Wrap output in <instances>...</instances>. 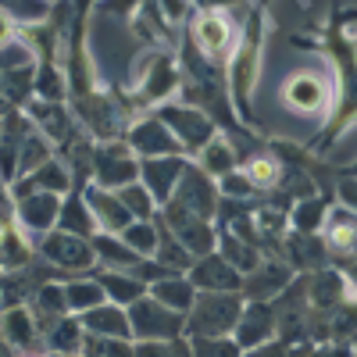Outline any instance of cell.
<instances>
[{"instance_id":"1","label":"cell","mask_w":357,"mask_h":357,"mask_svg":"<svg viewBox=\"0 0 357 357\" xmlns=\"http://www.w3.org/2000/svg\"><path fill=\"white\" fill-rule=\"evenodd\" d=\"M261 40H264V11H250L243 36L236 40V50L229 57V82H232V100L236 111L243 114V122L254 126V107H250V93H254V82H257V61H261Z\"/></svg>"},{"instance_id":"2","label":"cell","mask_w":357,"mask_h":357,"mask_svg":"<svg viewBox=\"0 0 357 357\" xmlns=\"http://www.w3.org/2000/svg\"><path fill=\"white\" fill-rule=\"evenodd\" d=\"M175 89H178V65L168 50L154 47V50L136 57L132 79H129V89H126L132 107H154V104L168 100Z\"/></svg>"},{"instance_id":"3","label":"cell","mask_w":357,"mask_h":357,"mask_svg":"<svg viewBox=\"0 0 357 357\" xmlns=\"http://www.w3.org/2000/svg\"><path fill=\"white\" fill-rule=\"evenodd\" d=\"M243 304V293H197L193 307L186 311V336H232Z\"/></svg>"},{"instance_id":"4","label":"cell","mask_w":357,"mask_h":357,"mask_svg":"<svg viewBox=\"0 0 357 357\" xmlns=\"http://www.w3.org/2000/svg\"><path fill=\"white\" fill-rule=\"evenodd\" d=\"M236 36L232 33V25H229V18H225V11L222 8H197L193 11V18H190V47L204 57V61H211V65H225L229 57H232V50H236Z\"/></svg>"},{"instance_id":"5","label":"cell","mask_w":357,"mask_h":357,"mask_svg":"<svg viewBox=\"0 0 357 357\" xmlns=\"http://www.w3.org/2000/svg\"><path fill=\"white\" fill-rule=\"evenodd\" d=\"M36 257H43L47 264H54L57 272H68V275H89L97 268V254L93 243L82 240V236L61 232V229H50L36 240Z\"/></svg>"},{"instance_id":"6","label":"cell","mask_w":357,"mask_h":357,"mask_svg":"<svg viewBox=\"0 0 357 357\" xmlns=\"http://www.w3.org/2000/svg\"><path fill=\"white\" fill-rule=\"evenodd\" d=\"M154 114L168 126V132L178 139V146H183L186 154H197L207 139L218 136V122L193 104H161Z\"/></svg>"},{"instance_id":"7","label":"cell","mask_w":357,"mask_h":357,"mask_svg":"<svg viewBox=\"0 0 357 357\" xmlns=\"http://www.w3.org/2000/svg\"><path fill=\"white\" fill-rule=\"evenodd\" d=\"M126 311H129V325H132V340H175V336H186V314L158 304L151 293L139 296V301L129 304Z\"/></svg>"},{"instance_id":"8","label":"cell","mask_w":357,"mask_h":357,"mask_svg":"<svg viewBox=\"0 0 357 357\" xmlns=\"http://www.w3.org/2000/svg\"><path fill=\"white\" fill-rule=\"evenodd\" d=\"M168 204L183 207V211H190V215H197V218H204V222H211V218L218 215L222 193H218V186H215V178L207 175L200 165L186 161L183 178L175 183V193H172Z\"/></svg>"},{"instance_id":"9","label":"cell","mask_w":357,"mask_h":357,"mask_svg":"<svg viewBox=\"0 0 357 357\" xmlns=\"http://www.w3.org/2000/svg\"><path fill=\"white\" fill-rule=\"evenodd\" d=\"M139 178V158L126 139H107L93 146V183L104 190H122Z\"/></svg>"},{"instance_id":"10","label":"cell","mask_w":357,"mask_h":357,"mask_svg":"<svg viewBox=\"0 0 357 357\" xmlns=\"http://www.w3.org/2000/svg\"><path fill=\"white\" fill-rule=\"evenodd\" d=\"M158 218L175 232V240L183 243L193 257H204V254L218 250V229L211 222H204V218L183 211V207H175V204H161L158 207Z\"/></svg>"},{"instance_id":"11","label":"cell","mask_w":357,"mask_h":357,"mask_svg":"<svg viewBox=\"0 0 357 357\" xmlns=\"http://www.w3.org/2000/svg\"><path fill=\"white\" fill-rule=\"evenodd\" d=\"M126 143H129V151L136 154V158H168V154H186L183 146H178V139L168 132V126L161 122L158 114H151V118H136V122H129V129H126V136H122Z\"/></svg>"},{"instance_id":"12","label":"cell","mask_w":357,"mask_h":357,"mask_svg":"<svg viewBox=\"0 0 357 357\" xmlns=\"http://www.w3.org/2000/svg\"><path fill=\"white\" fill-rule=\"evenodd\" d=\"M186 279L197 286V293H240V286H243V275L218 250L193 257V264L186 268Z\"/></svg>"},{"instance_id":"13","label":"cell","mask_w":357,"mask_h":357,"mask_svg":"<svg viewBox=\"0 0 357 357\" xmlns=\"http://www.w3.org/2000/svg\"><path fill=\"white\" fill-rule=\"evenodd\" d=\"M279 336V321H275V307L272 301H247L243 304V314L232 329V340L240 350H250V347H261L268 340Z\"/></svg>"},{"instance_id":"14","label":"cell","mask_w":357,"mask_h":357,"mask_svg":"<svg viewBox=\"0 0 357 357\" xmlns=\"http://www.w3.org/2000/svg\"><path fill=\"white\" fill-rule=\"evenodd\" d=\"M333 89L325 86L314 72H296L282 82V104L296 114H314V111H325L333 104Z\"/></svg>"},{"instance_id":"15","label":"cell","mask_w":357,"mask_h":357,"mask_svg":"<svg viewBox=\"0 0 357 357\" xmlns=\"http://www.w3.org/2000/svg\"><path fill=\"white\" fill-rule=\"evenodd\" d=\"M57 211H61V197L57 193H29V197L15 200V225L25 236L33 232V247H36L40 236L57 225Z\"/></svg>"},{"instance_id":"16","label":"cell","mask_w":357,"mask_h":357,"mask_svg":"<svg viewBox=\"0 0 357 357\" xmlns=\"http://www.w3.org/2000/svg\"><path fill=\"white\" fill-rule=\"evenodd\" d=\"M186 168V154H168V158H139V183L151 190V197L161 204L172 200L175 183L183 178Z\"/></svg>"},{"instance_id":"17","label":"cell","mask_w":357,"mask_h":357,"mask_svg":"<svg viewBox=\"0 0 357 357\" xmlns=\"http://www.w3.org/2000/svg\"><path fill=\"white\" fill-rule=\"evenodd\" d=\"M289 282H293V268L282 264L279 257H268L254 268V272L243 275L240 293H243V301H275Z\"/></svg>"},{"instance_id":"18","label":"cell","mask_w":357,"mask_h":357,"mask_svg":"<svg viewBox=\"0 0 357 357\" xmlns=\"http://www.w3.org/2000/svg\"><path fill=\"white\" fill-rule=\"evenodd\" d=\"M0 340H4L8 347H15V350H22V354L43 350V333H40L33 311H29V304L0 311Z\"/></svg>"},{"instance_id":"19","label":"cell","mask_w":357,"mask_h":357,"mask_svg":"<svg viewBox=\"0 0 357 357\" xmlns=\"http://www.w3.org/2000/svg\"><path fill=\"white\" fill-rule=\"evenodd\" d=\"M82 197H86V204H89V211H93L100 232H122V229L132 222V215L126 211V204L118 200L114 190H104V186H97V183H89V186L82 190Z\"/></svg>"},{"instance_id":"20","label":"cell","mask_w":357,"mask_h":357,"mask_svg":"<svg viewBox=\"0 0 357 357\" xmlns=\"http://www.w3.org/2000/svg\"><path fill=\"white\" fill-rule=\"evenodd\" d=\"M82 321V333H93V336H114V340H132V325H129V311L118 307L111 301L97 304L79 314Z\"/></svg>"},{"instance_id":"21","label":"cell","mask_w":357,"mask_h":357,"mask_svg":"<svg viewBox=\"0 0 357 357\" xmlns=\"http://www.w3.org/2000/svg\"><path fill=\"white\" fill-rule=\"evenodd\" d=\"M54 229L82 236V240H93V236L100 232L97 229V218H93V211H89V204H86V197H82L79 186L61 197V211H57V225Z\"/></svg>"},{"instance_id":"22","label":"cell","mask_w":357,"mask_h":357,"mask_svg":"<svg viewBox=\"0 0 357 357\" xmlns=\"http://www.w3.org/2000/svg\"><path fill=\"white\" fill-rule=\"evenodd\" d=\"M89 275L100 282L104 296H107L111 304H118V307H129V304L139 301V296H146V286H143L139 279H132L129 272H122V268H104V264H97Z\"/></svg>"},{"instance_id":"23","label":"cell","mask_w":357,"mask_h":357,"mask_svg":"<svg viewBox=\"0 0 357 357\" xmlns=\"http://www.w3.org/2000/svg\"><path fill=\"white\" fill-rule=\"evenodd\" d=\"M293 268H301V272H318V268L329 264V247H325V240H318L314 232H293L286 236V250Z\"/></svg>"},{"instance_id":"24","label":"cell","mask_w":357,"mask_h":357,"mask_svg":"<svg viewBox=\"0 0 357 357\" xmlns=\"http://www.w3.org/2000/svg\"><path fill=\"white\" fill-rule=\"evenodd\" d=\"M146 293H151L158 304H165V307H172L178 314H186L193 307V301H197V286L186 279V272H172V275L151 282V286H146Z\"/></svg>"},{"instance_id":"25","label":"cell","mask_w":357,"mask_h":357,"mask_svg":"<svg viewBox=\"0 0 357 357\" xmlns=\"http://www.w3.org/2000/svg\"><path fill=\"white\" fill-rule=\"evenodd\" d=\"M197 165L211 175V178H222L236 168V154H232V139H225L222 132L211 136L200 151H197Z\"/></svg>"},{"instance_id":"26","label":"cell","mask_w":357,"mask_h":357,"mask_svg":"<svg viewBox=\"0 0 357 357\" xmlns=\"http://www.w3.org/2000/svg\"><path fill=\"white\" fill-rule=\"evenodd\" d=\"M89 243H93L97 264H104V268H122V272H126L129 264H136V261H139V254L122 240V236H114V232H97Z\"/></svg>"},{"instance_id":"27","label":"cell","mask_w":357,"mask_h":357,"mask_svg":"<svg viewBox=\"0 0 357 357\" xmlns=\"http://www.w3.org/2000/svg\"><path fill=\"white\" fill-rule=\"evenodd\" d=\"M43 350H50V354H79L82 350V321L75 314L57 318L43 333Z\"/></svg>"},{"instance_id":"28","label":"cell","mask_w":357,"mask_h":357,"mask_svg":"<svg viewBox=\"0 0 357 357\" xmlns=\"http://www.w3.org/2000/svg\"><path fill=\"white\" fill-rule=\"evenodd\" d=\"M218 250H222V257H225L240 275L254 272V268L261 264V250H257L254 243L240 240V236H232V232H222V229H218Z\"/></svg>"},{"instance_id":"29","label":"cell","mask_w":357,"mask_h":357,"mask_svg":"<svg viewBox=\"0 0 357 357\" xmlns=\"http://www.w3.org/2000/svg\"><path fill=\"white\" fill-rule=\"evenodd\" d=\"M65 296H68V311L79 318L82 311H89V307H97V304H104L107 296H104V289H100V282L93 279V275H75V279H68L65 282Z\"/></svg>"},{"instance_id":"30","label":"cell","mask_w":357,"mask_h":357,"mask_svg":"<svg viewBox=\"0 0 357 357\" xmlns=\"http://www.w3.org/2000/svg\"><path fill=\"white\" fill-rule=\"evenodd\" d=\"M329 215V200L325 197H304L296 207H289V225L293 232H318Z\"/></svg>"},{"instance_id":"31","label":"cell","mask_w":357,"mask_h":357,"mask_svg":"<svg viewBox=\"0 0 357 357\" xmlns=\"http://www.w3.org/2000/svg\"><path fill=\"white\" fill-rule=\"evenodd\" d=\"M114 193H118V200L126 204V211L132 215V222H151L158 215V200L151 197V190H146L139 178L129 183V186H122V190H114Z\"/></svg>"},{"instance_id":"32","label":"cell","mask_w":357,"mask_h":357,"mask_svg":"<svg viewBox=\"0 0 357 357\" xmlns=\"http://www.w3.org/2000/svg\"><path fill=\"white\" fill-rule=\"evenodd\" d=\"M54 158V143L33 126V132H29L22 139V154H18V175H29V172H36L43 161Z\"/></svg>"},{"instance_id":"33","label":"cell","mask_w":357,"mask_h":357,"mask_svg":"<svg viewBox=\"0 0 357 357\" xmlns=\"http://www.w3.org/2000/svg\"><path fill=\"white\" fill-rule=\"evenodd\" d=\"M132 357H193L190 336L175 340H132Z\"/></svg>"},{"instance_id":"34","label":"cell","mask_w":357,"mask_h":357,"mask_svg":"<svg viewBox=\"0 0 357 357\" xmlns=\"http://www.w3.org/2000/svg\"><path fill=\"white\" fill-rule=\"evenodd\" d=\"M247 178L254 183V190H275L279 178H282V168H279V158H268V154H254L247 158Z\"/></svg>"},{"instance_id":"35","label":"cell","mask_w":357,"mask_h":357,"mask_svg":"<svg viewBox=\"0 0 357 357\" xmlns=\"http://www.w3.org/2000/svg\"><path fill=\"white\" fill-rule=\"evenodd\" d=\"M82 357H132V340H114V336H93L82 333Z\"/></svg>"},{"instance_id":"36","label":"cell","mask_w":357,"mask_h":357,"mask_svg":"<svg viewBox=\"0 0 357 357\" xmlns=\"http://www.w3.org/2000/svg\"><path fill=\"white\" fill-rule=\"evenodd\" d=\"M118 236H122V240H126L139 257H154V250H158V225H154V218H151V222H129Z\"/></svg>"},{"instance_id":"37","label":"cell","mask_w":357,"mask_h":357,"mask_svg":"<svg viewBox=\"0 0 357 357\" xmlns=\"http://www.w3.org/2000/svg\"><path fill=\"white\" fill-rule=\"evenodd\" d=\"M190 350L193 357H240L243 354L232 336H197L190 340Z\"/></svg>"},{"instance_id":"38","label":"cell","mask_w":357,"mask_h":357,"mask_svg":"<svg viewBox=\"0 0 357 357\" xmlns=\"http://www.w3.org/2000/svg\"><path fill=\"white\" fill-rule=\"evenodd\" d=\"M218 193H225L229 200H250V197H257V190H254V183L247 178V172H229V175H222V183H218Z\"/></svg>"},{"instance_id":"39","label":"cell","mask_w":357,"mask_h":357,"mask_svg":"<svg viewBox=\"0 0 357 357\" xmlns=\"http://www.w3.org/2000/svg\"><path fill=\"white\" fill-rule=\"evenodd\" d=\"M289 350H293V347H289L286 340H279V336H275V340H268V343H261V347L243 350L240 357H289Z\"/></svg>"},{"instance_id":"40","label":"cell","mask_w":357,"mask_h":357,"mask_svg":"<svg viewBox=\"0 0 357 357\" xmlns=\"http://www.w3.org/2000/svg\"><path fill=\"white\" fill-rule=\"evenodd\" d=\"M340 200H343V207H347V211H354L357 215V175H343L340 172Z\"/></svg>"},{"instance_id":"41","label":"cell","mask_w":357,"mask_h":357,"mask_svg":"<svg viewBox=\"0 0 357 357\" xmlns=\"http://www.w3.org/2000/svg\"><path fill=\"white\" fill-rule=\"evenodd\" d=\"M139 4L143 0H104V8L118 11V15H132V11H139Z\"/></svg>"},{"instance_id":"42","label":"cell","mask_w":357,"mask_h":357,"mask_svg":"<svg viewBox=\"0 0 357 357\" xmlns=\"http://www.w3.org/2000/svg\"><path fill=\"white\" fill-rule=\"evenodd\" d=\"M15 29H18V25L11 22V15L0 11V47H8V43L15 40Z\"/></svg>"},{"instance_id":"43","label":"cell","mask_w":357,"mask_h":357,"mask_svg":"<svg viewBox=\"0 0 357 357\" xmlns=\"http://www.w3.org/2000/svg\"><path fill=\"white\" fill-rule=\"evenodd\" d=\"M236 4H243V0H200V8H236Z\"/></svg>"},{"instance_id":"44","label":"cell","mask_w":357,"mask_h":357,"mask_svg":"<svg viewBox=\"0 0 357 357\" xmlns=\"http://www.w3.org/2000/svg\"><path fill=\"white\" fill-rule=\"evenodd\" d=\"M0 357H15V347H8L4 340H0Z\"/></svg>"}]
</instances>
